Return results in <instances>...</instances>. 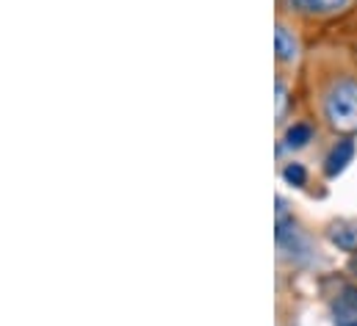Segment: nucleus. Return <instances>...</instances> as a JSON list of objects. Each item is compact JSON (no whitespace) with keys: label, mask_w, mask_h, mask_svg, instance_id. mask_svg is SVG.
Listing matches in <instances>:
<instances>
[{"label":"nucleus","mask_w":357,"mask_h":326,"mask_svg":"<svg viewBox=\"0 0 357 326\" xmlns=\"http://www.w3.org/2000/svg\"><path fill=\"white\" fill-rule=\"evenodd\" d=\"M296 39L288 33V28H282V25H277V31H274V53H277V59L280 61H294L296 59Z\"/></svg>","instance_id":"nucleus-5"},{"label":"nucleus","mask_w":357,"mask_h":326,"mask_svg":"<svg viewBox=\"0 0 357 326\" xmlns=\"http://www.w3.org/2000/svg\"><path fill=\"white\" fill-rule=\"evenodd\" d=\"M327 122L341 130V133H355L357 130V83L341 81L333 86L324 102Z\"/></svg>","instance_id":"nucleus-1"},{"label":"nucleus","mask_w":357,"mask_h":326,"mask_svg":"<svg viewBox=\"0 0 357 326\" xmlns=\"http://www.w3.org/2000/svg\"><path fill=\"white\" fill-rule=\"evenodd\" d=\"M282 177H285V183H291V185H305L307 171H305L299 163H288V166L282 169Z\"/></svg>","instance_id":"nucleus-8"},{"label":"nucleus","mask_w":357,"mask_h":326,"mask_svg":"<svg viewBox=\"0 0 357 326\" xmlns=\"http://www.w3.org/2000/svg\"><path fill=\"white\" fill-rule=\"evenodd\" d=\"M333 321L335 326H357V288L344 285L333 299Z\"/></svg>","instance_id":"nucleus-2"},{"label":"nucleus","mask_w":357,"mask_h":326,"mask_svg":"<svg viewBox=\"0 0 357 326\" xmlns=\"http://www.w3.org/2000/svg\"><path fill=\"white\" fill-rule=\"evenodd\" d=\"M352 158H355V141H352V139L338 141V144L333 147V153L327 155V166H324L327 177H338V174L352 163Z\"/></svg>","instance_id":"nucleus-3"},{"label":"nucleus","mask_w":357,"mask_h":326,"mask_svg":"<svg viewBox=\"0 0 357 326\" xmlns=\"http://www.w3.org/2000/svg\"><path fill=\"white\" fill-rule=\"evenodd\" d=\"M291 3L302 11H338L341 6H347V0H291Z\"/></svg>","instance_id":"nucleus-7"},{"label":"nucleus","mask_w":357,"mask_h":326,"mask_svg":"<svg viewBox=\"0 0 357 326\" xmlns=\"http://www.w3.org/2000/svg\"><path fill=\"white\" fill-rule=\"evenodd\" d=\"M330 241L344 249V251H357V219H344L330 224Z\"/></svg>","instance_id":"nucleus-4"},{"label":"nucleus","mask_w":357,"mask_h":326,"mask_svg":"<svg viewBox=\"0 0 357 326\" xmlns=\"http://www.w3.org/2000/svg\"><path fill=\"white\" fill-rule=\"evenodd\" d=\"M277 119H282V114H285V105H288V91H285V86L277 81Z\"/></svg>","instance_id":"nucleus-9"},{"label":"nucleus","mask_w":357,"mask_h":326,"mask_svg":"<svg viewBox=\"0 0 357 326\" xmlns=\"http://www.w3.org/2000/svg\"><path fill=\"white\" fill-rule=\"evenodd\" d=\"M352 271H357V257L352 260Z\"/></svg>","instance_id":"nucleus-10"},{"label":"nucleus","mask_w":357,"mask_h":326,"mask_svg":"<svg viewBox=\"0 0 357 326\" xmlns=\"http://www.w3.org/2000/svg\"><path fill=\"white\" fill-rule=\"evenodd\" d=\"M310 139H313V127H310V125H294V127L285 133V147H288V150H302Z\"/></svg>","instance_id":"nucleus-6"}]
</instances>
